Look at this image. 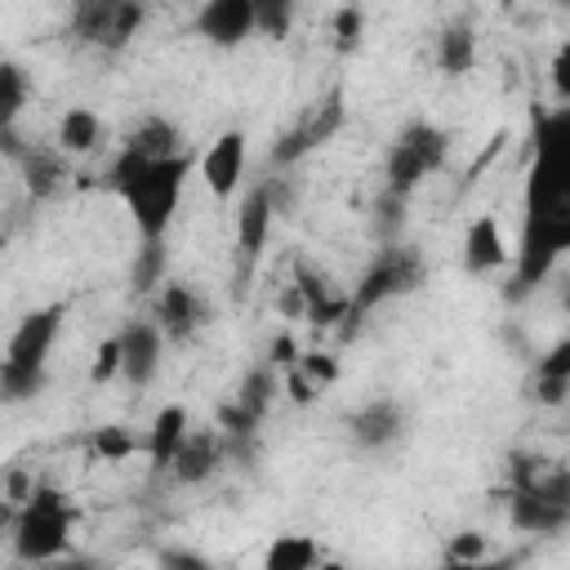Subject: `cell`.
<instances>
[{
	"label": "cell",
	"instance_id": "obj_1",
	"mask_svg": "<svg viewBox=\"0 0 570 570\" xmlns=\"http://www.w3.org/2000/svg\"><path fill=\"white\" fill-rule=\"evenodd\" d=\"M187 169H191V156L178 151V156H165V160H147L129 147L116 151L111 169H107V187L125 200L134 227L142 240H165L174 214H178V200H183V183H187Z\"/></svg>",
	"mask_w": 570,
	"mask_h": 570
},
{
	"label": "cell",
	"instance_id": "obj_2",
	"mask_svg": "<svg viewBox=\"0 0 570 570\" xmlns=\"http://www.w3.org/2000/svg\"><path fill=\"white\" fill-rule=\"evenodd\" d=\"M62 303L36 307L18 321L9 334V347L0 356V401H31L45 392V365L53 352V338L62 330Z\"/></svg>",
	"mask_w": 570,
	"mask_h": 570
},
{
	"label": "cell",
	"instance_id": "obj_3",
	"mask_svg": "<svg viewBox=\"0 0 570 570\" xmlns=\"http://www.w3.org/2000/svg\"><path fill=\"white\" fill-rule=\"evenodd\" d=\"M71 503L62 490L53 485H31V494L22 499L18 517H13V552L22 561H53L67 552L71 539Z\"/></svg>",
	"mask_w": 570,
	"mask_h": 570
},
{
	"label": "cell",
	"instance_id": "obj_4",
	"mask_svg": "<svg viewBox=\"0 0 570 570\" xmlns=\"http://www.w3.org/2000/svg\"><path fill=\"white\" fill-rule=\"evenodd\" d=\"M450 156V134L432 120H410L392 147H387V165H383V191L392 196H410L428 174H436Z\"/></svg>",
	"mask_w": 570,
	"mask_h": 570
},
{
	"label": "cell",
	"instance_id": "obj_5",
	"mask_svg": "<svg viewBox=\"0 0 570 570\" xmlns=\"http://www.w3.org/2000/svg\"><path fill=\"white\" fill-rule=\"evenodd\" d=\"M419 285H423V258H419V249L387 240L379 249V258L361 272L356 289L347 294V316L343 321H361L365 312H374V307H383L392 298H405Z\"/></svg>",
	"mask_w": 570,
	"mask_h": 570
},
{
	"label": "cell",
	"instance_id": "obj_6",
	"mask_svg": "<svg viewBox=\"0 0 570 570\" xmlns=\"http://www.w3.org/2000/svg\"><path fill=\"white\" fill-rule=\"evenodd\" d=\"M570 249V200L548 205V209H525V236H521V258L512 276V298L525 294L548 276V267Z\"/></svg>",
	"mask_w": 570,
	"mask_h": 570
},
{
	"label": "cell",
	"instance_id": "obj_7",
	"mask_svg": "<svg viewBox=\"0 0 570 570\" xmlns=\"http://www.w3.org/2000/svg\"><path fill=\"white\" fill-rule=\"evenodd\" d=\"M343 120H347V107H343V89H330L325 98H316L312 107H307V116L294 125V129H285L276 142H272V165L281 169H289L294 160H303L307 151H316V147H325L338 129H343Z\"/></svg>",
	"mask_w": 570,
	"mask_h": 570
},
{
	"label": "cell",
	"instance_id": "obj_8",
	"mask_svg": "<svg viewBox=\"0 0 570 570\" xmlns=\"http://www.w3.org/2000/svg\"><path fill=\"white\" fill-rule=\"evenodd\" d=\"M142 22V0H85L76 13V36L98 49H125Z\"/></svg>",
	"mask_w": 570,
	"mask_h": 570
},
{
	"label": "cell",
	"instance_id": "obj_9",
	"mask_svg": "<svg viewBox=\"0 0 570 570\" xmlns=\"http://www.w3.org/2000/svg\"><path fill=\"white\" fill-rule=\"evenodd\" d=\"M120 379L129 387H147L160 370V352H165V334L156 321H129L120 334Z\"/></svg>",
	"mask_w": 570,
	"mask_h": 570
},
{
	"label": "cell",
	"instance_id": "obj_10",
	"mask_svg": "<svg viewBox=\"0 0 570 570\" xmlns=\"http://www.w3.org/2000/svg\"><path fill=\"white\" fill-rule=\"evenodd\" d=\"M191 27L214 49H236L254 36V0H205Z\"/></svg>",
	"mask_w": 570,
	"mask_h": 570
},
{
	"label": "cell",
	"instance_id": "obj_11",
	"mask_svg": "<svg viewBox=\"0 0 570 570\" xmlns=\"http://www.w3.org/2000/svg\"><path fill=\"white\" fill-rule=\"evenodd\" d=\"M151 321L160 325L165 338L187 343V338L209 321V303H205V294H200L196 285L174 281V285L160 289V298H156V316H151Z\"/></svg>",
	"mask_w": 570,
	"mask_h": 570
},
{
	"label": "cell",
	"instance_id": "obj_12",
	"mask_svg": "<svg viewBox=\"0 0 570 570\" xmlns=\"http://www.w3.org/2000/svg\"><path fill=\"white\" fill-rule=\"evenodd\" d=\"M240 174H245V134L240 129H227V134H218L200 151V178H205V187L218 200H227V196H236Z\"/></svg>",
	"mask_w": 570,
	"mask_h": 570
},
{
	"label": "cell",
	"instance_id": "obj_13",
	"mask_svg": "<svg viewBox=\"0 0 570 570\" xmlns=\"http://www.w3.org/2000/svg\"><path fill=\"white\" fill-rule=\"evenodd\" d=\"M401 432H405V414L387 396L365 401L356 414H347V436L356 450H387L392 441H401Z\"/></svg>",
	"mask_w": 570,
	"mask_h": 570
},
{
	"label": "cell",
	"instance_id": "obj_14",
	"mask_svg": "<svg viewBox=\"0 0 570 570\" xmlns=\"http://www.w3.org/2000/svg\"><path fill=\"white\" fill-rule=\"evenodd\" d=\"M272 196L267 187H254L245 200H240V214H236V272L245 276V267L258 263L263 245H267V232H272Z\"/></svg>",
	"mask_w": 570,
	"mask_h": 570
},
{
	"label": "cell",
	"instance_id": "obj_15",
	"mask_svg": "<svg viewBox=\"0 0 570 570\" xmlns=\"http://www.w3.org/2000/svg\"><path fill=\"white\" fill-rule=\"evenodd\" d=\"M223 436H214V432H191L187 428V436L178 441V450H174V459H169V476L178 481V485H200V481H209L214 472H218V463H223Z\"/></svg>",
	"mask_w": 570,
	"mask_h": 570
},
{
	"label": "cell",
	"instance_id": "obj_16",
	"mask_svg": "<svg viewBox=\"0 0 570 570\" xmlns=\"http://www.w3.org/2000/svg\"><path fill=\"white\" fill-rule=\"evenodd\" d=\"M508 517L521 534H561L570 525V503L548 499L539 490H508Z\"/></svg>",
	"mask_w": 570,
	"mask_h": 570
},
{
	"label": "cell",
	"instance_id": "obj_17",
	"mask_svg": "<svg viewBox=\"0 0 570 570\" xmlns=\"http://www.w3.org/2000/svg\"><path fill=\"white\" fill-rule=\"evenodd\" d=\"M18 169H22V183H27V191H31L36 200L58 196L62 183L71 178L62 147H36V142H27V147L18 151Z\"/></svg>",
	"mask_w": 570,
	"mask_h": 570
},
{
	"label": "cell",
	"instance_id": "obj_18",
	"mask_svg": "<svg viewBox=\"0 0 570 570\" xmlns=\"http://www.w3.org/2000/svg\"><path fill=\"white\" fill-rule=\"evenodd\" d=\"M508 263V245H503V227L494 214H476L463 232V267L472 276H485V272H499Z\"/></svg>",
	"mask_w": 570,
	"mask_h": 570
},
{
	"label": "cell",
	"instance_id": "obj_19",
	"mask_svg": "<svg viewBox=\"0 0 570 570\" xmlns=\"http://www.w3.org/2000/svg\"><path fill=\"white\" fill-rule=\"evenodd\" d=\"M120 147H129V151H138V156H147V160H165V156H178V151H183V134H178L165 116H142V120L125 134Z\"/></svg>",
	"mask_w": 570,
	"mask_h": 570
},
{
	"label": "cell",
	"instance_id": "obj_20",
	"mask_svg": "<svg viewBox=\"0 0 570 570\" xmlns=\"http://www.w3.org/2000/svg\"><path fill=\"white\" fill-rule=\"evenodd\" d=\"M183 436H187V410L183 405H165L151 419V428H147V454H151V468L156 472L169 468V459H174V450H178Z\"/></svg>",
	"mask_w": 570,
	"mask_h": 570
},
{
	"label": "cell",
	"instance_id": "obj_21",
	"mask_svg": "<svg viewBox=\"0 0 570 570\" xmlns=\"http://www.w3.org/2000/svg\"><path fill=\"white\" fill-rule=\"evenodd\" d=\"M436 62H441L445 76H468L476 67V36H472V27H463V22L445 27L436 36Z\"/></svg>",
	"mask_w": 570,
	"mask_h": 570
},
{
	"label": "cell",
	"instance_id": "obj_22",
	"mask_svg": "<svg viewBox=\"0 0 570 570\" xmlns=\"http://www.w3.org/2000/svg\"><path fill=\"white\" fill-rule=\"evenodd\" d=\"M98 138H102V120H98V111H89V107H71V111L58 120V147H62L67 156L94 151Z\"/></svg>",
	"mask_w": 570,
	"mask_h": 570
},
{
	"label": "cell",
	"instance_id": "obj_23",
	"mask_svg": "<svg viewBox=\"0 0 570 570\" xmlns=\"http://www.w3.org/2000/svg\"><path fill=\"white\" fill-rule=\"evenodd\" d=\"M27 94H31V80L18 62L0 58V134H9L27 107Z\"/></svg>",
	"mask_w": 570,
	"mask_h": 570
},
{
	"label": "cell",
	"instance_id": "obj_24",
	"mask_svg": "<svg viewBox=\"0 0 570 570\" xmlns=\"http://www.w3.org/2000/svg\"><path fill=\"white\" fill-rule=\"evenodd\" d=\"M316 561H321V548L307 534H281L263 557L267 570H312Z\"/></svg>",
	"mask_w": 570,
	"mask_h": 570
},
{
	"label": "cell",
	"instance_id": "obj_25",
	"mask_svg": "<svg viewBox=\"0 0 570 570\" xmlns=\"http://www.w3.org/2000/svg\"><path fill=\"white\" fill-rule=\"evenodd\" d=\"M281 392V379H276V365H254L245 379H240V392H236V405H245L254 419L267 414V405L276 401Z\"/></svg>",
	"mask_w": 570,
	"mask_h": 570
},
{
	"label": "cell",
	"instance_id": "obj_26",
	"mask_svg": "<svg viewBox=\"0 0 570 570\" xmlns=\"http://www.w3.org/2000/svg\"><path fill=\"white\" fill-rule=\"evenodd\" d=\"M294 4L298 0H254V31L267 40H285L294 27Z\"/></svg>",
	"mask_w": 570,
	"mask_h": 570
},
{
	"label": "cell",
	"instance_id": "obj_27",
	"mask_svg": "<svg viewBox=\"0 0 570 570\" xmlns=\"http://www.w3.org/2000/svg\"><path fill=\"white\" fill-rule=\"evenodd\" d=\"M160 272H165V240H142L138 258H134V289H142V294L156 289Z\"/></svg>",
	"mask_w": 570,
	"mask_h": 570
},
{
	"label": "cell",
	"instance_id": "obj_28",
	"mask_svg": "<svg viewBox=\"0 0 570 570\" xmlns=\"http://www.w3.org/2000/svg\"><path fill=\"white\" fill-rule=\"evenodd\" d=\"M361 31H365L361 4H343L338 18H334V45H338V53H352V49L361 45Z\"/></svg>",
	"mask_w": 570,
	"mask_h": 570
},
{
	"label": "cell",
	"instance_id": "obj_29",
	"mask_svg": "<svg viewBox=\"0 0 570 570\" xmlns=\"http://www.w3.org/2000/svg\"><path fill=\"white\" fill-rule=\"evenodd\" d=\"M94 450L107 459V463H116V459H129L134 450H138V441L120 428V423H111V428H98V436H94Z\"/></svg>",
	"mask_w": 570,
	"mask_h": 570
},
{
	"label": "cell",
	"instance_id": "obj_30",
	"mask_svg": "<svg viewBox=\"0 0 570 570\" xmlns=\"http://www.w3.org/2000/svg\"><path fill=\"white\" fill-rule=\"evenodd\" d=\"M294 285H298V294H303V303H316V298H325V294H334V285H330V276L325 272H316L307 258H298L294 263ZM307 312V307H303Z\"/></svg>",
	"mask_w": 570,
	"mask_h": 570
},
{
	"label": "cell",
	"instance_id": "obj_31",
	"mask_svg": "<svg viewBox=\"0 0 570 570\" xmlns=\"http://www.w3.org/2000/svg\"><path fill=\"white\" fill-rule=\"evenodd\" d=\"M116 374H120V338H102L98 352H94V370H89V379L102 387V383L116 379Z\"/></svg>",
	"mask_w": 570,
	"mask_h": 570
},
{
	"label": "cell",
	"instance_id": "obj_32",
	"mask_svg": "<svg viewBox=\"0 0 570 570\" xmlns=\"http://www.w3.org/2000/svg\"><path fill=\"white\" fill-rule=\"evenodd\" d=\"M298 370H303L316 387L338 379V361H334V356H325V352H298Z\"/></svg>",
	"mask_w": 570,
	"mask_h": 570
},
{
	"label": "cell",
	"instance_id": "obj_33",
	"mask_svg": "<svg viewBox=\"0 0 570 570\" xmlns=\"http://www.w3.org/2000/svg\"><path fill=\"white\" fill-rule=\"evenodd\" d=\"M481 557H485V539H481L476 530L454 534L450 548H445V561H450V566H459V561H481Z\"/></svg>",
	"mask_w": 570,
	"mask_h": 570
},
{
	"label": "cell",
	"instance_id": "obj_34",
	"mask_svg": "<svg viewBox=\"0 0 570 570\" xmlns=\"http://www.w3.org/2000/svg\"><path fill=\"white\" fill-rule=\"evenodd\" d=\"M570 374H534V401L539 405H566Z\"/></svg>",
	"mask_w": 570,
	"mask_h": 570
},
{
	"label": "cell",
	"instance_id": "obj_35",
	"mask_svg": "<svg viewBox=\"0 0 570 570\" xmlns=\"http://www.w3.org/2000/svg\"><path fill=\"white\" fill-rule=\"evenodd\" d=\"M401 205H405V196H392V191H383V196H379V218H374V227H379L383 245H387V240H392V232L401 227Z\"/></svg>",
	"mask_w": 570,
	"mask_h": 570
},
{
	"label": "cell",
	"instance_id": "obj_36",
	"mask_svg": "<svg viewBox=\"0 0 570 570\" xmlns=\"http://www.w3.org/2000/svg\"><path fill=\"white\" fill-rule=\"evenodd\" d=\"M267 365H276V370L298 365V343H294L289 334H276V338H272V347H267Z\"/></svg>",
	"mask_w": 570,
	"mask_h": 570
},
{
	"label": "cell",
	"instance_id": "obj_37",
	"mask_svg": "<svg viewBox=\"0 0 570 570\" xmlns=\"http://www.w3.org/2000/svg\"><path fill=\"white\" fill-rule=\"evenodd\" d=\"M285 392H289V401H294V405H307V401L316 396V383H312L298 365H289V370H285Z\"/></svg>",
	"mask_w": 570,
	"mask_h": 570
},
{
	"label": "cell",
	"instance_id": "obj_38",
	"mask_svg": "<svg viewBox=\"0 0 570 570\" xmlns=\"http://www.w3.org/2000/svg\"><path fill=\"white\" fill-rule=\"evenodd\" d=\"M534 374H570V343L561 338V343H557V347L534 365Z\"/></svg>",
	"mask_w": 570,
	"mask_h": 570
},
{
	"label": "cell",
	"instance_id": "obj_39",
	"mask_svg": "<svg viewBox=\"0 0 570 570\" xmlns=\"http://www.w3.org/2000/svg\"><path fill=\"white\" fill-rule=\"evenodd\" d=\"M160 566H187V570H205L209 561H205V557H196V552H183V548H169V552H160Z\"/></svg>",
	"mask_w": 570,
	"mask_h": 570
},
{
	"label": "cell",
	"instance_id": "obj_40",
	"mask_svg": "<svg viewBox=\"0 0 570 570\" xmlns=\"http://www.w3.org/2000/svg\"><path fill=\"white\" fill-rule=\"evenodd\" d=\"M276 307H281L285 316H303V307H307V303H303V294H298V285H289V289L281 294V303H276Z\"/></svg>",
	"mask_w": 570,
	"mask_h": 570
},
{
	"label": "cell",
	"instance_id": "obj_41",
	"mask_svg": "<svg viewBox=\"0 0 570 570\" xmlns=\"http://www.w3.org/2000/svg\"><path fill=\"white\" fill-rule=\"evenodd\" d=\"M13 517H18V503L9 499V490H4V481H0V534L13 530Z\"/></svg>",
	"mask_w": 570,
	"mask_h": 570
}]
</instances>
